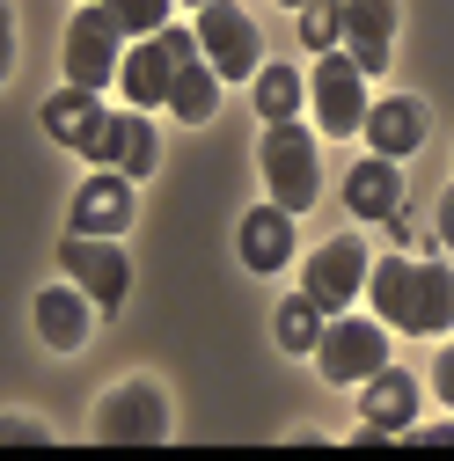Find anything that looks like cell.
<instances>
[{
  "mask_svg": "<svg viewBox=\"0 0 454 461\" xmlns=\"http://www.w3.org/2000/svg\"><path fill=\"white\" fill-rule=\"evenodd\" d=\"M367 301L388 330L404 337H447L454 330V271L440 257H381L367 271Z\"/></svg>",
  "mask_w": 454,
  "mask_h": 461,
  "instance_id": "6da1fadb",
  "label": "cell"
},
{
  "mask_svg": "<svg viewBox=\"0 0 454 461\" xmlns=\"http://www.w3.org/2000/svg\"><path fill=\"white\" fill-rule=\"evenodd\" d=\"M315 366L330 388H345V381H374L388 366V322L374 315H330L322 337H315Z\"/></svg>",
  "mask_w": 454,
  "mask_h": 461,
  "instance_id": "7a4b0ae2",
  "label": "cell"
},
{
  "mask_svg": "<svg viewBox=\"0 0 454 461\" xmlns=\"http://www.w3.org/2000/svg\"><path fill=\"white\" fill-rule=\"evenodd\" d=\"M257 161H264V184H271V205H286L294 220L322 198V168H315V140L301 132V125H264V147H257Z\"/></svg>",
  "mask_w": 454,
  "mask_h": 461,
  "instance_id": "3957f363",
  "label": "cell"
},
{
  "mask_svg": "<svg viewBox=\"0 0 454 461\" xmlns=\"http://www.w3.org/2000/svg\"><path fill=\"white\" fill-rule=\"evenodd\" d=\"M125 30H118V15H110L103 8V0H95V8H81L74 15V30H67V81L74 88H88V95H103L110 81H118L125 74Z\"/></svg>",
  "mask_w": 454,
  "mask_h": 461,
  "instance_id": "277c9868",
  "label": "cell"
},
{
  "mask_svg": "<svg viewBox=\"0 0 454 461\" xmlns=\"http://www.w3.org/2000/svg\"><path fill=\"white\" fill-rule=\"evenodd\" d=\"M103 447H161L168 439V402L154 381H125L95 402V425H88Z\"/></svg>",
  "mask_w": 454,
  "mask_h": 461,
  "instance_id": "5b68a950",
  "label": "cell"
},
{
  "mask_svg": "<svg viewBox=\"0 0 454 461\" xmlns=\"http://www.w3.org/2000/svg\"><path fill=\"white\" fill-rule=\"evenodd\" d=\"M308 95H315V118H322V132H359L367 125V74L352 67V51L337 44V51H315V74H308Z\"/></svg>",
  "mask_w": 454,
  "mask_h": 461,
  "instance_id": "8992f818",
  "label": "cell"
},
{
  "mask_svg": "<svg viewBox=\"0 0 454 461\" xmlns=\"http://www.w3.org/2000/svg\"><path fill=\"white\" fill-rule=\"evenodd\" d=\"M198 44L220 67V81H257V67H264V37H257V23L235 0H205L198 8Z\"/></svg>",
  "mask_w": 454,
  "mask_h": 461,
  "instance_id": "52a82bcc",
  "label": "cell"
},
{
  "mask_svg": "<svg viewBox=\"0 0 454 461\" xmlns=\"http://www.w3.org/2000/svg\"><path fill=\"white\" fill-rule=\"evenodd\" d=\"M59 271L81 285L95 308H110V315H118V301L132 294V264H125L118 235H74V242H59Z\"/></svg>",
  "mask_w": 454,
  "mask_h": 461,
  "instance_id": "ba28073f",
  "label": "cell"
},
{
  "mask_svg": "<svg viewBox=\"0 0 454 461\" xmlns=\"http://www.w3.org/2000/svg\"><path fill=\"white\" fill-rule=\"evenodd\" d=\"M367 271H374L367 242L337 235V242H322V249L308 257V271H301V294H308L322 315H345V301H359V294H367Z\"/></svg>",
  "mask_w": 454,
  "mask_h": 461,
  "instance_id": "9c48e42d",
  "label": "cell"
},
{
  "mask_svg": "<svg viewBox=\"0 0 454 461\" xmlns=\"http://www.w3.org/2000/svg\"><path fill=\"white\" fill-rule=\"evenodd\" d=\"M168 37H177V95H168V118H177V125H205L213 110H220V67L205 59L198 30L168 23Z\"/></svg>",
  "mask_w": 454,
  "mask_h": 461,
  "instance_id": "30bf717a",
  "label": "cell"
},
{
  "mask_svg": "<svg viewBox=\"0 0 454 461\" xmlns=\"http://www.w3.org/2000/svg\"><path fill=\"white\" fill-rule=\"evenodd\" d=\"M140 176H125V168H95V176L74 191V235H125L132 212H140Z\"/></svg>",
  "mask_w": 454,
  "mask_h": 461,
  "instance_id": "8fae6325",
  "label": "cell"
},
{
  "mask_svg": "<svg viewBox=\"0 0 454 461\" xmlns=\"http://www.w3.org/2000/svg\"><path fill=\"white\" fill-rule=\"evenodd\" d=\"M88 161L95 168H125V176H147V168L161 161V140H154V125H147V110H110L103 118V132L88 140Z\"/></svg>",
  "mask_w": 454,
  "mask_h": 461,
  "instance_id": "7c38bea8",
  "label": "cell"
},
{
  "mask_svg": "<svg viewBox=\"0 0 454 461\" xmlns=\"http://www.w3.org/2000/svg\"><path fill=\"white\" fill-rule=\"evenodd\" d=\"M118 88H125V103L132 110H161L168 95H177V37H140L132 51H125V74H118Z\"/></svg>",
  "mask_w": 454,
  "mask_h": 461,
  "instance_id": "4fadbf2b",
  "label": "cell"
},
{
  "mask_svg": "<svg viewBox=\"0 0 454 461\" xmlns=\"http://www.w3.org/2000/svg\"><path fill=\"white\" fill-rule=\"evenodd\" d=\"M395 0H345V51L359 74H388V44H395Z\"/></svg>",
  "mask_w": 454,
  "mask_h": 461,
  "instance_id": "5bb4252c",
  "label": "cell"
},
{
  "mask_svg": "<svg viewBox=\"0 0 454 461\" xmlns=\"http://www.w3.org/2000/svg\"><path fill=\"white\" fill-rule=\"evenodd\" d=\"M359 418H367L374 432H388V439H404L411 418H418V381H411L404 366H381L374 381H359Z\"/></svg>",
  "mask_w": 454,
  "mask_h": 461,
  "instance_id": "9a60e30c",
  "label": "cell"
},
{
  "mask_svg": "<svg viewBox=\"0 0 454 461\" xmlns=\"http://www.w3.org/2000/svg\"><path fill=\"white\" fill-rule=\"evenodd\" d=\"M88 315H95V301L81 294L74 278L37 294V337L51 344V352H81V344H88Z\"/></svg>",
  "mask_w": 454,
  "mask_h": 461,
  "instance_id": "2e32d148",
  "label": "cell"
},
{
  "mask_svg": "<svg viewBox=\"0 0 454 461\" xmlns=\"http://www.w3.org/2000/svg\"><path fill=\"white\" fill-rule=\"evenodd\" d=\"M103 95H88V88H59V95H44V132H51V147H74V154H88V140L103 132Z\"/></svg>",
  "mask_w": 454,
  "mask_h": 461,
  "instance_id": "e0dca14e",
  "label": "cell"
},
{
  "mask_svg": "<svg viewBox=\"0 0 454 461\" xmlns=\"http://www.w3.org/2000/svg\"><path fill=\"white\" fill-rule=\"evenodd\" d=\"M359 132L374 140V154L404 161V154H418V147H425V103L388 95V103H374V110H367V125H359Z\"/></svg>",
  "mask_w": 454,
  "mask_h": 461,
  "instance_id": "ac0fdd59",
  "label": "cell"
},
{
  "mask_svg": "<svg viewBox=\"0 0 454 461\" xmlns=\"http://www.w3.org/2000/svg\"><path fill=\"white\" fill-rule=\"evenodd\" d=\"M286 257H294V212L264 198L257 212H242V264L250 271H286Z\"/></svg>",
  "mask_w": 454,
  "mask_h": 461,
  "instance_id": "d6986e66",
  "label": "cell"
},
{
  "mask_svg": "<svg viewBox=\"0 0 454 461\" xmlns=\"http://www.w3.org/2000/svg\"><path fill=\"white\" fill-rule=\"evenodd\" d=\"M345 205L359 220H388L395 205H404V176H395L388 154H367L359 168H345Z\"/></svg>",
  "mask_w": 454,
  "mask_h": 461,
  "instance_id": "ffe728a7",
  "label": "cell"
},
{
  "mask_svg": "<svg viewBox=\"0 0 454 461\" xmlns=\"http://www.w3.org/2000/svg\"><path fill=\"white\" fill-rule=\"evenodd\" d=\"M301 103H308L301 67H257V118H264V125H294Z\"/></svg>",
  "mask_w": 454,
  "mask_h": 461,
  "instance_id": "44dd1931",
  "label": "cell"
},
{
  "mask_svg": "<svg viewBox=\"0 0 454 461\" xmlns=\"http://www.w3.org/2000/svg\"><path fill=\"white\" fill-rule=\"evenodd\" d=\"M322 322H330V315H322L308 294H294L286 308H278V344H286V352H308V359H315V337H322Z\"/></svg>",
  "mask_w": 454,
  "mask_h": 461,
  "instance_id": "7402d4cb",
  "label": "cell"
},
{
  "mask_svg": "<svg viewBox=\"0 0 454 461\" xmlns=\"http://www.w3.org/2000/svg\"><path fill=\"white\" fill-rule=\"evenodd\" d=\"M301 44L308 51H337L345 44V0H308L301 8Z\"/></svg>",
  "mask_w": 454,
  "mask_h": 461,
  "instance_id": "603a6c76",
  "label": "cell"
},
{
  "mask_svg": "<svg viewBox=\"0 0 454 461\" xmlns=\"http://www.w3.org/2000/svg\"><path fill=\"white\" fill-rule=\"evenodd\" d=\"M110 15H118L125 37H161L168 30V0H103Z\"/></svg>",
  "mask_w": 454,
  "mask_h": 461,
  "instance_id": "cb8c5ba5",
  "label": "cell"
},
{
  "mask_svg": "<svg viewBox=\"0 0 454 461\" xmlns=\"http://www.w3.org/2000/svg\"><path fill=\"white\" fill-rule=\"evenodd\" d=\"M374 227H381V235H388V242H395V249H404V257H411V249H425V235H418V220H411V212H404V205H395V212H388V220H374Z\"/></svg>",
  "mask_w": 454,
  "mask_h": 461,
  "instance_id": "d4e9b609",
  "label": "cell"
},
{
  "mask_svg": "<svg viewBox=\"0 0 454 461\" xmlns=\"http://www.w3.org/2000/svg\"><path fill=\"white\" fill-rule=\"evenodd\" d=\"M432 388H440V402H447V411H454V344H447V352L432 359Z\"/></svg>",
  "mask_w": 454,
  "mask_h": 461,
  "instance_id": "484cf974",
  "label": "cell"
},
{
  "mask_svg": "<svg viewBox=\"0 0 454 461\" xmlns=\"http://www.w3.org/2000/svg\"><path fill=\"white\" fill-rule=\"evenodd\" d=\"M404 439H411V447H454V425H425V432H418V425H411V432H404Z\"/></svg>",
  "mask_w": 454,
  "mask_h": 461,
  "instance_id": "4316f807",
  "label": "cell"
},
{
  "mask_svg": "<svg viewBox=\"0 0 454 461\" xmlns=\"http://www.w3.org/2000/svg\"><path fill=\"white\" fill-rule=\"evenodd\" d=\"M440 249H454V191H447V205H440Z\"/></svg>",
  "mask_w": 454,
  "mask_h": 461,
  "instance_id": "83f0119b",
  "label": "cell"
},
{
  "mask_svg": "<svg viewBox=\"0 0 454 461\" xmlns=\"http://www.w3.org/2000/svg\"><path fill=\"white\" fill-rule=\"evenodd\" d=\"M286 8H308V0H286Z\"/></svg>",
  "mask_w": 454,
  "mask_h": 461,
  "instance_id": "f1b7e54d",
  "label": "cell"
},
{
  "mask_svg": "<svg viewBox=\"0 0 454 461\" xmlns=\"http://www.w3.org/2000/svg\"><path fill=\"white\" fill-rule=\"evenodd\" d=\"M191 8H205V0H191Z\"/></svg>",
  "mask_w": 454,
  "mask_h": 461,
  "instance_id": "f546056e",
  "label": "cell"
}]
</instances>
